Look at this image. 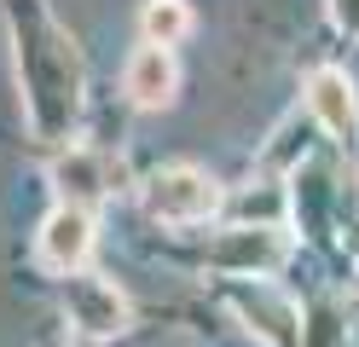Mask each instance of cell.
I'll list each match as a JSON object with an SVG mask.
<instances>
[{
  "label": "cell",
  "instance_id": "obj_5",
  "mask_svg": "<svg viewBox=\"0 0 359 347\" xmlns=\"http://www.w3.org/2000/svg\"><path fill=\"white\" fill-rule=\"evenodd\" d=\"M307 110L336 145H359V93L342 69H313L307 76Z\"/></svg>",
  "mask_w": 359,
  "mask_h": 347
},
{
  "label": "cell",
  "instance_id": "obj_6",
  "mask_svg": "<svg viewBox=\"0 0 359 347\" xmlns=\"http://www.w3.org/2000/svg\"><path fill=\"white\" fill-rule=\"evenodd\" d=\"M174 87H180L174 53H168V46H156V41H145L140 53L122 64V93H128L140 110H163V104H174Z\"/></svg>",
  "mask_w": 359,
  "mask_h": 347
},
{
  "label": "cell",
  "instance_id": "obj_3",
  "mask_svg": "<svg viewBox=\"0 0 359 347\" xmlns=\"http://www.w3.org/2000/svg\"><path fill=\"white\" fill-rule=\"evenodd\" d=\"M284 254H290L284 226H278V220H255V226L220 231L215 249H209V261H215L220 272H232V278H266V272L284 266Z\"/></svg>",
  "mask_w": 359,
  "mask_h": 347
},
{
  "label": "cell",
  "instance_id": "obj_2",
  "mask_svg": "<svg viewBox=\"0 0 359 347\" xmlns=\"http://www.w3.org/2000/svg\"><path fill=\"white\" fill-rule=\"evenodd\" d=\"M145 208L168 226H197L220 208V179L203 168H163L145 185Z\"/></svg>",
  "mask_w": 359,
  "mask_h": 347
},
{
  "label": "cell",
  "instance_id": "obj_7",
  "mask_svg": "<svg viewBox=\"0 0 359 347\" xmlns=\"http://www.w3.org/2000/svg\"><path fill=\"white\" fill-rule=\"evenodd\" d=\"M53 185H58V197H64V203L93 208L99 197H110V168H104V156H99V151L76 145V151H64V156L53 162Z\"/></svg>",
  "mask_w": 359,
  "mask_h": 347
},
{
  "label": "cell",
  "instance_id": "obj_8",
  "mask_svg": "<svg viewBox=\"0 0 359 347\" xmlns=\"http://www.w3.org/2000/svg\"><path fill=\"white\" fill-rule=\"evenodd\" d=\"M140 35L156 41V46H174L191 35V6L186 0H145L140 6Z\"/></svg>",
  "mask_w": 359,
  "mask_h": 347
},
{
  "label": "cell",
  "instance_id": "obj_9",
  "mask_svg": "<svg viewBox=\"0 0 359 347\" xmlns=\"http://www.w3.org/2000/svg\"><path fill=\"white\" fill-rule=\"evenodd\" d=\"M330 18L342 35H359V0H330Z\"/></svg>",
  "mask_w": 359,
  "mask_h": 347
},
{
  "label": "cell",
  "instance_id": "obj_4",
  "mask_svg": "<svg viewBox=\"0 0 359 347\" xmlns=\"http://www.w3.org/2000/svg\"><path fill=\"white\" fill-rule=\"evenodd\" d=\"M87 254H93V208H76V203H58L35 231V261L47 272H81Z\"/></svg>",
  "mask_w": 359,
  "mask_h": 347
},
{
  "label": "cell",
  "instance_id": "obj_1",
  "mask_svg": "<svg viewBox=\"0 0 359 347\" xmlns=\"http://www.w3.org/2000/svg\"><path fill=\"white\" fill-rule=\"evenodd\" d=\"M64 318L70 330L87 336V341H110L128 330V295L116 284H104L93 272H70L64 278Z\"/></svg>",
  "mask_w": 359,
  "mask_h": 347
}]
</instances>
